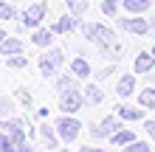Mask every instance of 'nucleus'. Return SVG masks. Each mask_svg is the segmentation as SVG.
<instances>
[{"instance_id": "4be33fe9", "label": "nucleus", "mask_w": 155, "mask_h": 152, "mask_svg": "<svg viewBox=\"0 0 155 152\" xmlns=\"http://www.w3.org/2000/svg\"><path fill=\"white\" fill-rule=\"evenodd\" d=\"M110 141H113V144L127 147V144H133V141H135V132H130V130H118L116 135H110Z\"/></svg>"}, {"instance_id": "7c9ffc66", "label": "nucleus", "mask_w": 155, "mask_h": 152, "mask_svg": "<svg viewBox=\"0 0 155 152\" xmlns=\"http://www.w3.org/2000/svg\"><path fill=\"white\" fill-rule=\"evenodd\" d=\"M17 96H20V102H23L25 107H31V96H28V93H23V90H20V93H17Z\"/></svg>"}, {"instance_id": "4468645a", "label": "nucleus", "mask_w": 155, "mask_h": 152, "mask_svg": "<svg viewBox=\"0 0 155 152\" xmlns=\"http://www.w3.org/2000/svg\"><path fill=\"white\" fill-rule=\"evenodd\" d=\"M0 53L3 57H14V53H23V42L17 37H6L3 42H0Z\"/></svg>"}, {"instance_id": "1a4fd4ad", "label": "nucleus", "mask_w": 155, "mask_h": 152, "mask_svg": "<svg viewBox=\"0 0 155 152\" xmlns=\"http://www.w3.org/2000/svg\"><path fill=\"white\" fill-rule=\"evenodd\" d=\"M116 115L121 121H141L144 118V107L138 104V107H130V104H118L116 107Z\"/></svg>"}, {"instance_id": "a878e982", "label": "nucleus", "mask_w": 155, "mask_h": 152, "mask_svg": "<svg viewBox=\"0 0 155 152\" xmlns=\"http://www.w3.org/2000/svg\"><path fill=\"white\" fill-rule=\"evenodd\" d=\"M102 14L104 17H116L118 14V3L116 0H102Z\"/></svg>"}, {"instance_id": "423d86ee", "label": "nucleus", "mask_w": 155, "mask_h": 152, "mask_svg": "<svg viewBox=\"0 0 155 152\" xmlns=\"http://www.w3.org/2000/svg\"><path fill=\"white\" fill-rule=\"evenodd\" d=\"M85 104V93L79 90H68V93H59V110L65 115H74L79 107Z\"/></svg>"}, {"instance_id": "412c9836", "label": "nucleus", "mask_w": 155, "mask_h": 152, "mask_svg": "<svg viewBox=\"0 0 155 152\" xmlns=\"http://www.w3.org/2000/svg\"><path fill=\"white\" fill-rule=\"evenodd\" d=\"M6 65L12 70H23L28 68V59H25V53H14V57H6Z\"/></svg>"}, {"instance_id": "20e7f679", "label": "nucleus", "mask_w": 155, "mask_h": 152, "mask_svg": "<svg viewBox=\"0 0 155 152\" xmlns=\"http://www.w3.org/2000/svg\"><path fill=\"white\" fill-rule=\"evenodd\" d=\"M118 28L121 31H127V34H147V31H152V25H150V20L144 14H130V17H121L118 20Z\"/></svg>"}, {"instance_id": "ddd939ff", "label": "nucleus", "mask_w": 155, "mask_h": 152, "mask_svg": "<svg viewBox=\"0 0 155 152\" xmlns=\"http://www.w3.org/2000/svg\"><path fill=\"white\" fill-rule=\"evenodd\" d=\"M71 73L79 76V79H85V76L93 73V68H90V62L85 57H74V59H71Z\"/></svg>"}, {"instance_id": "c85d7f7f", "label": "nucleus", "mask_w": 155, "mask_h": 152, "mask_svg": "<svg viewBox=\"0 0 155 152\" xmlns=\"http://www.w3.org/2000/svg\"><path fill=\"white\" fill-rule=\"evenodd\" d=\"M144 130H147L150 138H155V118H147V121H144Z\"/></svg>"}, {"instance_id": "dca6fc26", "label": "nucleus", "mask_w": 155, "mask_h": 152, "mask_svg": "<svg viewBox=\"0 0 155 152\" xmlns=\"http://www.w3.org/2000/svg\"><path fill=\"white\" fill-rule=\"evenodd\" d=\"M57 127H48V124H40V138H42V144L48 147V149H57L59 147V141H57V132H54Z\"/></svg>"}, {"instance_id": "f8f14e48", "label": "nucleus", "mask_w": 155, "mask_h": 152, "mask_svg": "<svg viewBox=\"0 0 155 152\" xmlns=\"http://www.w3.org/2000/svg\"><path fill=\"white\" fill-rule=\"evenodd\" d=\"M133 68H135V73H150V70L155 68V57H152V51H141L138 57H135Z\"/></svg>"}, {"instance_id": "bb28decb", "label": "nucleus", "mask_w": 155, "mask_h": 152, "mask_svg": "<svg viewBox=\"0 0 155 152\" xmlns=\"http://www.w3.org/2000/svg\"><path fill=\"white\" fill-rule=\"evenodd\" d=\"M124 152H150V144H144V141H133V144H127Z\"/></svg>"}, {"instance_id": "0eeeda50", "label": "nucleus", "mask_w": 155, "mask_h": 152, "mask_svg": "<svg viewBox=\"0 0 155 152\" xmlns=\"http://www.w3.org/2000/svg\"><path fill=\"white\" fill-rule=\"evenodd\" d=\"M118 130H121V121H116V115H107V118H102L96 127H90V138H110Z\"/></svg>"}, {"instance_id": "cd10ccee", "label": "nucleus", "mask_w": 155, "mask_h": 152, "mask_svg": "<svg viewBox=\"0 0 155 152\" xmlns=\"http://www.w3.org/2000/svg\"><path fill=\"white\" fill-rule=\"evenodd\" d=\"M3 115H12V102L0 96V118H3Z\"/></svg>"}, {"instance_id": "f3484780", "label": "nucleus", "mask_w": 155, "mask_h": 152, "mask_svg": "<svg viewBox=\"0 0 155 152\" xmlns=\"http://www.w3.org/2000/svg\"><path fill=\"white\" fill-rule=\"evenodd\" d=\"M51 40H54V28H40V31L31 34V42H34V45H40V48H48Z\"/></svg>"}, {"instance_id": "6ab92c4d", "label": "nucleus", "mask_w": 155, "mask_h": 152, "mask_svg": "<svg viewBox=\"0 0 155 152\" xmlns=\"http://www.w3.org/2000/svg\"><path fill=\"white\" fill-rule=\"evenodd\" d=\"M85 102H87V104H102V102H104V93H102V87H96V85H87V87H85Z\"/></svg>"}, {"instance_id": "e433bc0d", "label": "nucleus", "mask_w": 155, "mask_h": 152, "mask_svg": "<svg viewBox=\"0 0 155 152\" xmlns=\"http://www.w3.org/2000/svg\"><path fill=\"white\" fill-rule=\"evenodd\" d=\"M152 34H155V31H152Z\"/></svg>"}, {"instance_id": "72a5a7b5", "label": "nucleus", "mask_w": 155, "mask_h": 152, "mask_svg": "<svg viewBox=\"0 0 155 152\" xmlns=\"http://www.w3.org/2000/svg\"><path fill=\"white\" fill-rule=\"evenodd\" d=\"M150 25H152V28H155V14H150Z\"/></svg>"}, {"instance_id": "f03ea898", "label": "nucleus", "mask_w": 155, "mask_h": 152, "mask_svg": "<svg viewBox=\"0 0 155 152\" xmlns=\"http://www.w3.org/2000/svg\"><path fill=\"white\" fill-rule=\"evenodd\" d=\"M54 127H57V132H59V141L71 144V141H76V138H79V132H82V121H76L74 115H65V113H62V118L54 121Z\"/></svg>"}, {"instance_id": "2f4dec72", "label": "nucleus", "mask_w": 155, "mask_h": 152, "mask_svg": "<svg viewBox=\"0 0 155 152\" xmlns=\"http://www.w3.org/2000/svg\"><path fill=\"white\" fill-rule=\"evenodd\" d=\"M110 73H113V68H104V70H99V73H96V79H107Z\"/></svg>"}, {"instance_id": "a211bd4d", "label": "nucleus", "mask_w": 155, "mask_h": 152, "mask_svg": "<svg viewBox=\"0 0 155 152\" xmlns=\"http://www.w3.org/2000/svg\"><path fill=\"white\" fill-rule=\"evenodd\" d=\"M138 104L144 110H155V87H144L138 93Z\"/></svg>"}, {"instance_id": "c756f323", "label": "nucleus", "mask_w": 155, "mask_h": 152, "mask_svg": "<svg viewBox=\"0 0 155 152\" xmlns=\"http://www.w3.org/2000/svg\"><path fill=\"white\" fill-rule=\"evenodd\" d=\"M17 152H37V149H34L31 144H25V141H23V144H17Z\"/></svg>"}, {"instance_id": "5701e85b", "label": "nucleus", "mask_w": 155, "mask_h": 152, "mask_svg": "<svg viewBox=\"0 0 155 152\" xmlns=\"http://www.w3.org/2000/svg\"><path fill=\"white\" fill-rule=\"evenodd\" d=\"M65 6H68V11L74 14V17H82V14H85V8H87L85 0H65Z\"/></svg>"}, {"instance_id": "473e14b6", "label": "nucleus", "mask_w": 155, "mask_h": 152, "mask_svg": "<svg viewBox=\"0 0 155 152\" xmlns=\"http://www.w3.org/2000/svg\"><path fill=\"white\" fill-rule=\"evenodd\" d=\"M79 152H107V149H96V147H82Z\"/></svg>"}, {"instance_id": "7ed1b4c3", "label": "nucleus", "mask_w": 155, "mask_h": 152, "mask_svg": "<svg viewBox=\"0 0 155 152\" xmlns=\"http://www.w3.org/2000/svg\"><path fill=\"white\" fill-rule=\"evenodd\" d=\"M62 62H65V51L48 48V51L40 57V70H42V76H57L59 68H62Z\"/></svg>"}, {"instance_id": "2eb2a0df", "label": "nucleus", "mask_w": 155, "mask_h": 152, "mask_svg": "<svg viewBox=\"0 0 155 152\" xmlns=\"http://www.w3.org/2000/svg\"><path fill=\"white\" fill-rule=\"evenodd\" d=\"M121 8L130 14H147L150 11V0H121Z\"/></svg>"}, {"instance_id": "aec40b11", "label": "nucleus", "mask_w": 155, "mask_h": 152, "mask_svg": "<svg viewBox=\"0 0 155 152\" xmlns=\"http://www.w3.org/2000/svg\"><path fill=\"white\" fill-rule=\"evenodd\" d=\"M76 79H79V76H74V73H68V76H59V79H57V90H59V93L76 90Z\"/></svg>"}, {"instance_id": "6e6552de", "label": "nucleus", "mask_w": 155, "mask_h": 152, "mask_svg": "<svg viewBox=\"0 0 155 152\" xmlns=\"http://www.w3.org/2000/svg\"><path fill=\"white\" fill-rule=\"evenodd\" d=\"M0 127H3V132H8V135L14 138V144H23L25 141V121L8 118V121H0Z\"/></svg>"}, {"instance_id": "393cba45", "label": "nucleus", "mask_w": 155, "mask_h": 152, "mask_svg": "<svg viewBox=\"0 0 155 152\" xmlns=\"http://www.w3.org/2000/svg\"><path fill=\"white\" fill-rule=\"evenodd\" d=\"M17 17V11H14V6H12V0H0V20H14Z\"/></svg>"}, {"instance_id": "9b49d317", "label": "nucleus", "mask_w": 155, "mask_h": 152, "mask_svg": "<svg viewBox=\"0 0 155 152\" xmlns=\"http://www.w3.org/2000/svg\"><path fill=\"white\" fill-rule=\"evenodd\" d=\"M133 90H135V76H133V73L118 76V82H116V93L121 96V99H130Z\"/></svg>"}, {"instance_id": "c9c22d12", "label": "nucleus", "mask_w": 155, "mask_h": 152, "mask_svg": "<svg viewBox=\"0 0 155 152\" xmlns=\"http://www.w3.org/2000/svg\"><path fill=\"white\" fill-rule=\"evenodd\" d=\"M152 57H155V45H152Z\"/></svg>"}, {"instance_id": "9d476101", "label": "nucleus", "mask_w": 155, "mask_h": 152, "mask_svg": "<svg viewBox=\"0 0 155 152\" xmlns=\"http://www.w3.org/2000/svg\"><path fill=\"white\" fill-rule=\"evenodd\" d=\"M76 25H79V17H74V14L68 11V14H62L59 20L51 25V28H54V34H71V31L76 28Z\"/></svg>"}, {"instance_id": "f704fd0d", "label": "nucleus", "mask_w": 155, "mask_h": 152, "mask_svg": "<svg viewBox=\"0 0 155 152\" xmlns=\"http://www.w3.org/2000/svg\"><path fill=\"white\" fill-rule=\"evenodd\" d=\"M3 40H6V31H3V28H0V42H3Z\"/></svg>"}, {"instance_id": "b1692460", "label": "nucleus", "mask_w": 155, "mask_h": 152, "mask_svg": "<svg viewBox=\"0 0 155 152\" xmlns=\"http://www.w3.org/2000/svg\"><path fill=\"white\" fill-rule=\"evenodd\" d=\"M0 152H17V144L8 132H0Z\"/></svg>"}, {"instance_id": "39448f33", "label": "nucleus", "mask_w": 155, "mask_h": 152, "mask_svg": "<svg viewBox=\"0 0 155 152\" xmlns=\"http://www.w3.org/2000/svg\"><path fill=\"white\" fill-rule=\"evenodd\" d=\"M45 11H48V6H45V3H31V6H25V11L20 14V23L25 25V28H37V25L42 23Z\"/></svg>"}, {"instance_id": "f257e3e1", "label": "nucleus", "mask_w": 155, "mask_h": 152, "mask_svg": "<svg viewBox=\"0 0 155 152\" xmlns=\"http://www.w3.org/2000/svg\"><path fill=\"white\" fill-rule=\"evenodd\" d=\"M82 34H85V40L87 42H93V45L102 48V53L107 59H121V45H118V40H116V31H110L107 25L102 23H85L82 25Z\"/></svg>"}]
</instances>
